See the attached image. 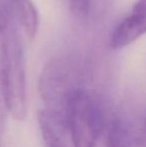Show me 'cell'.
Segmentation results:
<instances>
[{
    "mask_svg": "<svg viewBox=\"0 0 146 147\" xmlns=\"http://www.w3.org/2000/svg\"><path fill=\"white\" fill-rule=\"evenodd\" d=\"M0 92L11 116L24 120L27 114L25 58L11 0H0Z\"/></svg>",
    "mask_w": 146,
    "mask_h": 147,
    "instance_id": "obj_1",
    "label": "cell"
},
{
    "mask_svg": "<svg viewBox=\"0 0 146 147\" xmlns=\"http://www.w3.org/2000/svg\"><path fill=\"white\" fill-rule=\"evenodd\" d=\"M67 121L73 147H97L104 127V117L98 100L86 89L73 93L67 111Z\"/></svg>",
    "mask_w": 146,
    "mask_h": 147,
    "instance_id": "obj_2",
    "label": "cell"
},
{
    "mask_svg": "<svg viewBox=\"0 0 146 147\" xmlns=\"http://www.w3.org/2000/svg\"><path fill=\"white\" fill-rule=\"evenodd\" d=\"M75 66L65 59H53L44 67L39 78V92L44 108L67 116L73 93L78 84Z\"/></svg>",
    "mask_w": 146,
    "mask_h": 147,
    "instance_id": "obj_3",
    "label": "cell"
},
{
    "mask_svg": "<svg viewBox=\"0 0 146 147\" xmlns=\"http://www.w3.org/2000/svg\"><path fill=\"white\" fill-rule=\"evenodd\" d=\"M105 147H146V124L130 112H119L111 120Z\"/></svg>",
    "mask_w": 146,
    "mask_h": 147,
    "instance_id": "obj_4",
    "label": "cell"
},
{
    "mask_svg": "<svg viewBox=\"0 0 146 147\" xmlns=\"http://www.w3.org/2000/svg\"><path fill=\"white\" fill-rule=\"evenodd\" d=\"M146 33V0H138L129 14L116 26L110 37V46L120 49Z\"/></svg>",
    "mask_w": 146,
    "mask_h": 147,
    "instance_id": "obj_5",
    "label": "cell"
},
{
    "mask_svg": "<svg viewBox=\"0 0 146 147\" xmlns=\"http://www.w3.org/2000/svg\"><path fill=\"white\" fill-rule=\"evenodd\" d=\"M38 125L44 147H73L65 115L42 108L38 112Z\"/></svg>",
    "mask_w": 146,
    "mask_h": 147,
    "instance_id": "obj_6",
    "label": "cell"
},
{
    "mask_svg": "<svg viewBox=\"0 0 146 147\" xmlns=\"http://www.w3.org/2000/svg\"><path fill=\"white\" fill-rule=\"evenodd\" d=\"M13 13L19 28L29 40L35 37L39 19L35 6L30 0H11Z\"/></svg>",
    "mask_w": 146,
    "mask_h": 147,
    "instance_id": "obj_7",
    "label": "cell"
},
{
    "mask_svg": "<svg viewBox=\"0 0 146 147\" xmlns=\"http://www.w3.org/2000/svg\"><path fill=\"white\" fill-rule=\"evenodd\" d=\"M70 9L75 15L83 17L88 14L90 7V0H68Z\"/></svg>",
    "mask_w": 146,
    "mask_h": 147,
    "instance_id": "obj_8",
    "label": "cell"
},
{
    "mask_svg": "<svg viewBox=\"0 0 146 147\" xmlns=\"http://www.w3.org/2000/svg\"><path fill=\"white\" fill-rule=\"evenodd\" d=\"M5 110H6V107H5V104H4L3 98H2V96H1V92H0V136H1V133H2V129H3Z\"/></svg>",
    "mask_w": 146,
    "mask_h": 147,
    "instance_id": "obj_9",
    "label": "cell"
}]
</instances>
